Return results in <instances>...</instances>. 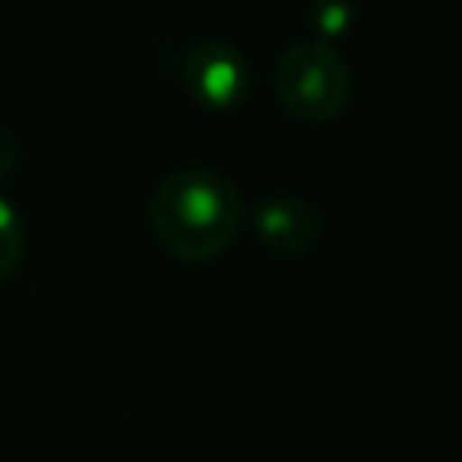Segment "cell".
I'll return each mask as SVG.
<instances>
[{"label":"cell","mask_w":462,"mask_h":462,"mask_svg":"<svg viewBox=\"0 0 462 462\" xmlns=\"http://www.w3.org/2000/svg\"><path fill=\"white\" fill-rule=\"evenodd\" d=\"M23 251H26V228H23V218L7 199L0 197V282L20 266Z\"/></svg>","instance_id":"cell-5"},{"label":"cell","mask_w":462,"mask_h":462,"mask_svg":"<svg viewBox=\"0 0 462 462\" xmlns=\"http://www.w3.org/2000/svg\"><path fill=\"white\" fill-rule=\"evenodd\" d=\"M254 228L260 241L279 257H298L308 247H314L317 231V212L298 197H273L254 209Z\"/></svg>","instance_id":"cell-4"},{"label":"cell","mask_w":462,"mask_h":462,"mask_svg":"<svg viewBox=\"0 0 462 462\" xmlns=\"http://www.w3.org/2000/svg\"><path fill=\"white\" fill-rule=\"evenodd\" d=\"M16 155H20V140L14 136V130L0 127V180L16 165Z\"/></svg>","instance_id":"cell-7"},{"label":"cell","mask_w":462,"mask_h":462,"mask_svg":"<svg viewBox=\"0 0 462 462\" xmlns=\"http://www.w3.org/2000/svg\"><path fill=\"white\" fill-rule=\"evenodd\" d=\"M310 20L320 29L323 39H336V35L346 32L348 23H352V4H348V0H314Z\"/></svg>","instance_id":"cell-6"},{"label":"cell","mask_w":462,"mask_h":462,"mask_svg":"<svg viewBox=\"0 0 462 462\" xmlns=\"http://www.w3.org/2000/svg\"><path fill=\"white\" fill-rule=\"evenodd\" d=\"M247 83H251V73H247L241 51L222 42L199 45L184 64V86L203 108L225 111L241 105Z\"/></svg>","instance_id":"cell-3"},{"label":"cell","mask_w":462,"mask_h":462,"mask_svg":"<svg viewBox=\"0 0 462 462\" xmlns=\"http://www.w3.org/2000/svg\"><path fill=\"white\" fill-rule=\"evenodd\" d=\"M245 218V199L225 174L187 168L168 174L152 193L149 225L171 257L187 263L216 260Z\"/></svg>","instance_id":"cell-1"},{"label":"cell","mask_w":462,"mask_h":462,"mask_svg":"<svg viewBox=\"0 0 462 462\" xmlns=\"http://www.w3.org/2000/svg\"><path fill=\"white\" fill-rule=\"evenodd\" d=\"M276 96L298 121H333L352 96V73L327 42H301L279 60Z\"/></svg>","instance_id":"cell-2"}]
</instances>
